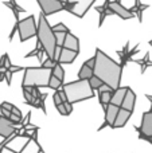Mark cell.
Returning a JSON list of instances; mask_svg holds the SVG:
<instances>
[{
  "instance_id": "obj_35",
  "label": "cell",
  "mask_w": 152,
  "mask_h": 153,
  "mask_svg": "<svg viewBox=\"0 0 152 153\" xmlns=\"http://www.w3.org/2000/svg\"><path fill=\"white\" fill-rule=\"evenodd\" d=\"M11 114H13V116H16V117H19V118H22V113H20V110H19L16 106H12V109H11Z\"/></svg>"
},
{
  "instance_id": "obj_37",
  "label": "cell",
  "mask_w": 152,
  "mask_h": 153,
  "mask_svg": "<svg viewBox=\"0 0 152 153\" xmlns=\"http://www.w3.org/2000/svg\"><path fill=\"white\" fill-rule=\"evenodd\" d=\"M83 63H85L88 67H90V69H93V67H94V56H92L90 59H88V61H85V62H83Z\"/></svg>"
},
{
  "instance_id": "obj_45",
  "label": "cell",
  "mask_w": 152,
  "mask_h": 153,
  "mask_svg": "<svg viewBox=\"0 0 152 153\" xmlns=\"http://www.w3.org/2000/svg\"><path fill=\"white\" fill-rule=\"evenodd\" d=\"M59 91V97H61V100H62V102H67V98H66V94L63 93V90H58Z\"/></svg>"
},
{
  "instance_id": "obj_46",
  "label": "cell",
  "mask_w": 152,
  "mask_h": 153,
  "mask_svg": "<svg viewBox=\"0 0 152 153\" xmlns=\"http://www.w3.org/2000/svg\"><path fill=\"white\" fill-rule=\"evenodd\" d=\"M145 97H147V100L151 102V110H152V95H150V94H145Z\"/></svg>"
},
{
  "instance_id": "obj_42",
  "label": "cell",
  "mask_w": 152,
  "mask_h": 153,
  "mask_svg": "<svg viewBox=\"0 0 152 153\" xmlns=\"http://www.w3.org/2000/svg\"><path fill=\"white\" fill-rule=\"evenodd\" d=\"M12 106H13V105H11L10 102H1V105H0V108H3V109H7V110H10V111H11V109H12Z\"/></svg>"
},
{
  "instance_id": "obj_30",
  "label": "cell",
  "mask_w": 152,
  "mask_h": 153,
  "mask_svg": "<svg viewBox=\"0 0 152 153\" xmlns=\"http://www.w3.org/2000/svg\"><path fill=\"white\" fill-rule=\"evenodd\" d=\"M40 65H42V66H40V67H43V69H48V70H53L54 69V67H55V65H57V62L55 61H53V59H46V61H43L42 62V63H40Z\"/></svg>"
},
{
  "instance_id": "obj_26",
  "label": "cell",
  "mask_w": 152,
  "mask_h": 153,
  "mask_svg": "<svg viewBox=\"0 0 152 153\" xmlns=\"http://www.w3.org/2000/svg\"><path fill=\"white\" fill-rule=\"evenodd\" d=\"M62 85H63V82H61L59 79H57L54 75H51L50 76V81H48V87L50 89H53V90H59L62 87Z\"/></svg>"
},
{
  "instance_id": "obj_23",
  "label": "cell",
  "mask_w": 152,
  "mask_h": 153,
  "mask_svg": "<svg viewBox=\"0 0 152 153\" xmlns=\"http://www.w3.org/2000/svg\"><path fill=\"white\" fill-rule=\"evenodd\" d=\"M43 55H45V50L42 48V46L39 45V42H37V46H35V48L31 51V53H28L26 55V58H31V56H37L38 61L42 63L43 62Z\"/></svg>"
},
{
  "instance_id": "obj_27",
  "label": "cell",
  "mask_w": 152,
  "mask_h": 153,
  "mask_svg": "<svg viewBox=\"0 0 152 153\" xmlns=\"http://www.w3.org/2000/svg\"><path fill=\"white\" fill-rule=\"evenodd\" d=\"M22 90H23V97H24V100H26V102L28 103V105H32L34 97H32V94H31V89H30V87H22Z\"/></svg>"
},
{
  "instance_id": "obj_41",
  "label": "cell",
  "mask_w": 152,
  "mask_h": 153,
  "mask_svg": "<svg viewBox=\"0 0 152 153\" xmlns=\"http://www.w3.org/2000/svg\"><path fill=\"white\" fill-rule=\"evenodd\" d=\"M11 73H18V71H22V70H24V67H20V66H11V69H8Z\"/></svg>"
},
{
  "instance_id": "obj_28",
  "label": "cell",
  "mask_w": 152,
  "mask_h": 153,
  "mask_svg": "<svg viewBox=\"0 0 152 153\" xmlns=\"http://www.w3.org/2000/svg\"><path fill=\"white\" fill-rule=\"evenodd\" d=\"M66 34L69 32H54V36H55V42H57V47H62L65 42V38H66Z\"/></svg>"
},
{
  "instance_id": "obj_36",
  "label": "cell",
  "mask_w": 152,
  "mask_h": 153,
  "mask_svg": "<svg viewBox=\"0 0 152 153\" xmlns=\"http://www.w3.org/2000/svg\"><path fill=\"white\" fill-rule=\"evenodd\" d=\"M97 91H98V93H104V91H115V90H112L109 86H107V85H102V86L100 87Z\"/></svg>"
},
{
  "instance_id": "obj_21",
  "label": "cell",
  "mask_w": 152,
  "mask_h": 153,
  "mask_svg": "<svg viewBox=\"0 0 152 153\" xmlns=\"http://www.w3.org/2000/svg\"><path fill=\"white\" fill-rule=\"evenodd\" d=\"M133 62L140 66V73H142V74H144L148 67H152V61L150 59V53L145 54L144 58H142V59H136V61L133 59Z\"/></svg>"
},
{
  "instance_id": "obj_48",
  "label": "cell",
  "mask_w": 152,
  "mask_h": 153,
  "mask_svg": "<svg viewBox=\"0 0 152 153\" xmlns=\"http://www.w3.org/2000/svg\"><path fill=\"white\" fill-rule=\"evenodd\" d=\"M150 45H151V46H152V40H150Z\"/></svg>"
},
{
  "instance_id": "obj_1",
  "label": "cell",
  "mask_w": 152,
  "mask_h": 153,
  "mask_svg": "<svg viewBox=\"0 0 152 153\" xmlns=\"http://www.w3.org/2000/svg\"><path fill=\"white\" fill-rule=\"evenodd\" d=\"M121 74H123V67L97 47L94 54L93 75L97 76L102 83L109 86L112 90H116L120 87Z\"/></svg>"
},
{
  "instance_id": "obj_29",
  "label": "cell",
  "mask_w": 152,
  "mask_h": 153,
  "mask_svg": "<svg viewBox=\"0 0 152 153\" xmlns=\"http://www.w3.org/2000/svg\"><path fill=\"white\" fill-rule=\"evenodd\" d=\"M89 85H90V87L93 89V91H94V90H98L104 83H102V82L100 81V79L97 78V76H94V75H93L90 79H89Z\"/></svg>"
},
{
  "instance_id": "obj_39",
  "label": "cell",
  "mask_w": 152,
  "mask_h": 153,
  "mask_svg": "<svg viewBox=\"0 0 152 153\" xmlns=\"http://www.w3.org/2000/svg\"><path fill=\"white\" fill-rule=\"evenodd\" d=\"M5 58H7V54L1 55V58H0V71H4V62H5Z\"/></svg>"
},
{
  "instance_id": "obj_34",
  "label": "cell",
  "mask_w": 152,
  "mask_h": 153,
  "mask_svg": "<svg viewBox=\"0 0 152 153\" xmlns=\"http://www.w3.org/2000/svg\"><path fill=\"white\" fill-rule=\"evenodd\" d=\"M55 108H57V110L62 114V116H69V114H67V111H66V109H65V106H63V103H62V105L55 106Z\"/></svg>"
},
{
  "instance_id": "obj_31",
  "label": "cell",
  "mask_w": 152,
  "mask_h": 153,
  "mask_svg": "<svg viewBox=\"0 0 152 153\" xmlns=\"http://www.w3.org/2000/svg\"><path fill=\"white\" fill-rule=\"evenodd\" d=\"M51 30H53V32H69V28H67L63 23L55 24L54 27H51Z\"/></svg>"
},
{
  "instance_id": "obj_40",
  "label": "cell",
  "mask_w": 152,
  "mask_h": 153,
  "mask_svg": "<svg viewBox=\"0 0 152 153\" xmlns=\"http://www.w3.org/2000/svg\"><path fill=\"white\" fill-rule=\"evenodd\" d=\"M30 117H31V113H30V111H28V113H27V116H26V118H24V120H22V121H20V124H22V125H23V128H24V126H26V125H28V121H30Z\"/></svg>"
},
{
  "instance_id": "obj_12",
  "label": "cell",
  "mask_w": 152,
  "mask_h": 153,
  "mask_svg": "<svg viewBox=\"0 0 152 153\" xmlns=\"http://www.w3.org/2000/svg\"><path fill=\"white\" fill-rule=\"evenodd\" d=\"M118 110H120V108H117V106H115V105H108L107 106V109H105V121H104V124H102V126H100L98 128V130H101V129H104V128H107V126H110L112 128L113 126V122H115V120H116V116H117V113H118Z\"/></svg>"
},
{
  "instance_id": "obj_18",
  "label": "cell",
  "mask_w": 152,
  "mask_h": 153,
  "mask_svg": "<svg viewBox=\"0 0 152 153\" xmlns=\"http://www.w3.org/2000/svg\"><path fill=\"white\" fill-rule=\"evenodd\" d=\"M109 3H110V0H105V1H104V4H102V5H98V7H96V8H94V10H96L97 12L100 13L98 27H101V26H102V23H104V20H105V18H107V16L115 15V13H113L112 11L109 10Z\"/></svg>"
},
{
  "instance_id": "obj_44",
  "label": "cell",
  "mask_w": 152,
  "mask_h": 153,
  "mask_svg": "<svg viewBox=\"0 0 152 153\" xmlns=\"http://www.w3.org/2000/svg\"><path fill=\"white\" fill-rule=\"evenodd\" d=\"M11 61H10V58H8V55H7V58H5V62H4V70H8V69H11Z\"/></svg>"
},
{
  "instance_id": "obj_10",
  "label": "cell",
  "mask_w": 152,
  "mask_h": 153,
  "mask_svg": "<svg viewBox=\"0 0 152 153\" xmlns=\"http://www.w3.org/2000/svg\"><path fill=\"white\" fill-rule=\"evenodd\" d=\"M136 130L139 132V134L152 138V110L145 111L143 114L142 125H140V128H136Z\"/></svg>"
},
{
  "instance_id": "obj_4",
  "label": "cell",
  "mask_w": 152,
  "mask_h": 153,
  "mask_svg": "<svg viewBox=\"0 0 152 153\" xmlns=\"http://www.w3.org/2000/svg\"><path fill=\"white\" fill-rule=\"evenodd\" d=\"M23 71L24 76L22 81V87H48L51 70L43 67H24Z\"/></svg>"
},
{
  "instance_id": "obj_11",
  "label": "cell",
  "mask_w": 152,
  "mask_h": 153,
  "mask_svg": "<svg viewBox=\"0 0 152 153\" xmlns=\"http://www.w3.org/2000/svg\"><path fill=\"white\" fill-rule=\"evenodd\" d=\"M109 10L112 11L115 15L120 16V19H124V20L132 19L135 16L133 13L128 10V8H125L123 4H121V3H117V1H110L109 3Z\"/></svg>"
},
{
  "instance_id": "obj_14",
  "label": "cell",
  "mask_w": 152,
  "mask_h": 153,
  "mask_svg": "<svg viewBox=\"0 0 152 153\" xmlns=\"http://www.w3.org/2000/svg\"><path fill=\"white\" fill-rule=\"evenodd\" d=\"M135 102H136V94L133 93V90H132L131 87H128L127 94H125V97H124V101H123V103H121V109L132 113L135 109Z\"/></svg>"
},
{
  "instance_id": "obj_16",
  "label": "cell",
  "mask_w": 152,
  "mask_h": 153,
  "mask_svg": "<svg viewBox=\"0 0 152 153\" xmlns=\"http://www.w3.org/2000/svg\"><path fill=\"white\" fill-rule=\"evenodd\" d=\"M62 47L80 53V39L69 32V34H66V38H65V42H63V46H62Z\"/></svg>"
},
{
  "instance_id": "obj_2",
  "label": "cell",
  "mask_w": 152,
  "mask_h": 153,
  "mask_svg": "<svg viewBox=\"0 0 152 153\" xmlns=\"http://www.w3.org/2000/svg\"><path fill=\"white\" fill-rule=\"evenodd\" d=\"M37 38L39 45L45 50V54L47 55V58L54 61V58H55V48H57L55 36H54V32L51 30V26L48 24L47 19H46V16L43 13H40L39 19H38Z\"/></svg>"
},
{
  "instance_id": "obj_6",
  "label": "cell",
  "mask_w": 152,
  "mask_h": 153,
  "mask_svg": "<svg viewBox=\"0 0 152 153\" xmlns=\"http://www.w3.org/2000/svg\"><path fill=\"white\" fill-rule=\"evenodd\" d=\"M96 0H69L66 4H63V11L75 15L77 18H82L88 10L94 4Z\"/></svg>"
},
{
  "instance_id": "obj_5",
  "label": "cell",
  "mask_w": 152,
  "mask_h": 153,
  "mask_svg": "<svg viewBox=\"0 0 152 153\" xmlns=\"http://www.w3.org/2000/svg\"><path fill=\"white\" fill-rule=\"evenodd\" d=\"M16 28H18L20 42H26L30 38L37 36L38 24H37V22H35L34 16L30 15V16H27L26 19H23V20H19L18 23H16Z\"/></svg>"
},
{
  "instance_id": "obj_15",
  "label": "cell",
  "mask_w": 152,
  "mask_h": 153,
  "mask_svg": "<svg viewBox=\"0 0 152 153\" xmlns=\"http://www.w3.org/2000/svg\"><path fill=\"white\" fill-rule=\"evenodd\" d=\"M131 116H132L131 111H127V110H124V109L120 108V110H118L117 116H116V120H115V122H113V126L112 128H113V129L123 128L124 125L128 122V120L131 118Z\"/></svg>"
},
{
  "instance_id": "obj_19",
  "label": "cell",
  "mask_w": 152,
  "mask_h": 153,
  "mask_svg": "<svg viewBox=\"0 0 152 153\" xmlns=\"http://www.w3.org/2000/svg\"><path fill=\"white\" fill-rule=\"evenodd\" d=\"M4 5L5 7H8L11 11H12L13 13V18H15V23H18L20 19H19V15H20L22 12H26V10L24 8H22L20 5L16 3V0H10V1H4Z\"/></svg>"
},
{
  "instance_id": "obj_17",
  "label": "cell",
  "mask_w": 152,
  "mask_h": 153,
  "mask_svg": "<svg viewBox=\"0 0 152 153\" xmlns=\"http://www.w3.org/2000/svg\"><path fill=\"white\" fill-rule=\"evenodd\" d=\"M127 90H128V87H118V89H116L112 94V98H110V102H109L110 105L121 108V103H123L124 97L127 94Z\"/></svg>"
},
{
  "instance_id": "obj_13",
  "label": "cell",
  "mask_w": 152,
  "mask_h": 153,
  "mask_svg": "<svg viewBox=\"0 0 152 153\" xmlns=\"http://www.w3.org/2000/svg\"><path fill=\"white\" fill-rule=\"evenodd\" d=\"M19 132L18 129H16L15 126L12 125V122L10 121L8 118H5V117L0 116V136L4 138L10 137V136H12L13 133Z\"/></svg>"
},
{
  "instance_id": "obj_47",
  "label": "cell",
  "mask_w": 152,
  "mask_h": 153,
  "mask_svg": "<svg viewBox=\"0 0 152 153\" xmlns=\"http://www.w3.org/2000/svg\"><path fill=\"white\" fill-rule=\"evenodd\" d=\"M113 1H117V3H121V0H113Z\"/></svg>"
},
{
  "instance_id": "obj_32",
  "label": "cell",
  "mask_w": 152,
  "mask_h": 153,
  "mask_svg": "<svg viewBox=\"0 0 152 153\" xmlns=\"http://www.w3.org/2000/svg\"><path fill=\"white\" fill-rule=\"evenodd\" d=\"M53 101H54V105L55 106H58V105H62V100H61V97H59V91L58 90H57L55 93H54L53 94Z\"/></svg>"
},
{
  "instance_id": "obj_7",
  "label": "cell",
  "mask_w": 152,
  "mask_h": 153,
  "mask_svg": "<svg viewBox=\"0 0 152 153\" xmlns=\"http://www.w3.org/2000/svg\"><path fill=\"white\" fill-rule=\"evenodd\" d=\"M37 1L45 16L53 15V13H57L59 11H63V4L59 3L58 0H37Z\"/></svg>"
},
{
  "instance_id": "obj_3",
  "label": "cell",
  "mask_w": 152,
  "mask_h": 153,
  "mask_svg": "<svg viewBox=\"0 0 152 153\" xmlns=\"http://www.w3.org/2000/svg\"><path fill=\"white\" fill-rule=\"evenodd\" d=\"M62 90L66 94L67 102L72 103V105L75 102L90 100V98H93L96 95L93 89L89 85V81H81V79L62 85Z\"/></svg>"
},
{
  "instance_id": "obj_22",
  "label": "cell",
  "mask_w": 152,
  "mask_h": 153,
  "mask_svg": "<svg viewBox=\"0 0 152 153\" xmlns=\"http://www.w3.org/2000/svg\"><path fill=\"white\" fill-rule=\"evenodd\" d=\"M92 76H93V69L88 67L83 63L82 67L80 69V73H78V79H81V81H89Z\"/></svg>"
},
{
  "instance_id": "obj_24",
  "label": "cell",
  "mask_w": 152,
  "mask_h": 153,
  "mask_svg": "<svg viewBox=\"0 0 152 153\" xmlns=\"http://www.w3.org/2000/svg\"><path fill=\"white\" fill-rule=\"evenodd\" d=\"M112 94H113V91H104V93H98V100H100V103L102 105V108H104V110L107 109V106L109 105L110 98H112Z\"/></svg>"
},
{
  "instance_id": "obj_9",
  "label": "cell",
  "mask_w": 152,
  "mask_h": 153,
  "mask_svg": "<svg viewBox=\"0 0 152 153\" xmlns=\"http://www.w3.org/2000/svg\"><path fill=\"white\" fill-rule=\"evenodd\" d=\"M77 51H72V50H67V48L63 47H58V55L55 58V62L59 65H70L74 62V59L78 56Z\"/></svg>"
},
{
  "instance_id": "obj_33",
  "label": "cell",
  "mask_w": 152,
  "mask_h": 153,
  "mask_svg": "<svg viewBox=\"0 0 152 153\" xmlns=\"http://www.w3.org/2000/svg\"><path fill=\"white\" fill-rule=\"evenodd\" d=\"M11 78H12V73L10 70H4V79L7 81V85L10 86L11 85Z\"/></svg>"
},
{
  "instance_id": "obj_43",
  "label": "cell",
  "mask_w": 152,
  "mask_h": 153,
  "mask_svg": "<svg viewBox=\"0 0 152 153\" xmlns=\"http://www.w3.org/2000/svg\"><path fill=\"white\" fill-rule=\"evenodd\" d=\"M63 106H65V109H66L67 114H70V113H72V110H73V106H72V103H69V102H65V103H63Z\"/></svg>"
},
{
  "instance_id": "obj_49",
  "label": "cell",
  "mask_w": 152,
  "mask_h": 153,
  "mask_svg": "<svg viewBox=\"0 0 152 153\" xmlns=\"http://www.w3.org/2000/svg\"><path fill=\"white\" fill-rule=\"evenodd\" d=\"M1 151H3V149H1V148H0V153H1Z\"/></svg>"
},
{
  "instance_id": "obj_20",
  "label": "cell",
  "mask_w": 152,
  "mask_h": 153,
  "mask_svg": "<svg viewBox=\"0 0 152 153\" xmlns=\"http://www.w3.org/2000/svg\"><path fill=\"white\" fill-rule=\"evenodd\" d=\"M148 7H150V5H148V4H143L140 0H135V5L129 11H131L133 15H137V19H139V22L142 23V22H143V11L147 10Z\"/></svg>"
},
{
  "instance_id": "obj_8",
  "label": "cell",
  "mask_w": 152,
  "mask_h": 153,
  "mask_svg": "<svg viewBox=\"0 0 152 153\" xmlns=\"http://www.w3.org/2000/svg\"><path fill=\"white\" fill-rule=\"evenodd\" d=\"M137 53H139V45H136L133 48H129V42L125 43V46H124L121 50H117V55H118V58H120V63L118 65H120L121 67H125L127 65H128V62H133L132 56Z\"/></svg>"
},
{
  "instance_id": "obj_38",
  "label": "cell",
  "mask_w": 152,
  "mask_h": 153,
  "mask_svg": "<svg viewBox=\"0 0 152 153\" xmlns=\"http://www.w3.org/2000/svg\"><path fill=\"white\" fill-rule=\"evenodd\" d=\"M0 113H1V116L5 117V118H10V116H11V111L7 110V109H3V108H0Z\"/></svg>"
},
{
  "instance_id": "obj_25",
  "label": "cell",
  "mask_w": 152,
  "mask_h": 153,
  "mask_svg": "<svg viewBox=\"0 0 152 153\" xmlns=\"http://www.w3.org/2000/svg\"><path fill=\"white\" fill-rule=\"evenodd\" d=\"M51 75H54L57 79H59L61 82H63V78H65V70H63V67H62L59 63H57L55 67L51 70Z\"/></svg>"
}]
</instances>
